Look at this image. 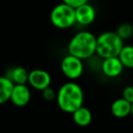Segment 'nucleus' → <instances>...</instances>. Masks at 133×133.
Masks as SVG:
<instances>
[{
	"label": "nucleus",
	"mask_w": 133,
	"mask_h": 133,
	"mask_svg": "<svg viewBox=\"0 0 133 133\" xmlns=\"http://www.w3.org/2000/svg\"><path fill=\"white\" fill-rule=\"evenodd\" d=\"M56 98L61 110L72 114L83 106L84 93L78 83L66 82L59 88Z\"/></svg>",
	"instance_id": "obj_1"
},
{
	"label": "nucleus",
	"mask_w": 133,
	"mask_h": 133,
	"mask_svg": "<svg viewBox=\"0 0 133 133\" xmlns=\"http://www.w3.org/2000/svg\"><path fill=\"white\" fill-rule=\"evenodd\" d=\"M97 37L89 31H80L73 36L68 46L69 55L87 59L96 53Z\"/></svg>",
	"instance_id": "obj_2"
},
{
	"label": "nucleus",
	"mask_w": 133,
	"mask_h": 133,
	"mask_svg": "<svg viewBox=\"0 0 133 133\" xmlns=\"http://www.w3.org/2000/svg\"><path fill=\"white\" fill-rule=\"evenodd\" d=\"M123 46V39L117 32L106 31L97 37L96 53L103 59L118 57Z\"/></svg>",
	"instance_id": "obj_3"
},
{
	"label": "nucleus",
	"mask_w": 133,
	"mask_h": 133,
	"mask_svg": "<svg viewBox=\"0 0 133 133\" xmlns=\"http://www.w3.org/2000/svg\"><path fill=\"white\" fill-rule=\"evenodd\" d=\"M50 21L57 28H69L77 22L75 8L65 3L57 5L50 12Z\"/></svg>",
	"instance_id": "obj_4"
},
{
	"label": "nucleus",
	"mask_w": 133,
	"mask_h": 133,
	"mask_svg": "<svg viewBox=\"0 0 133 133\" xmlns=\"http://www.w3.org/2000/svg\"><path fill=\"white\" fill-rule=\"evenodd\" d=\"M60 69L65 77L72 80L77 79L81 77L83 73L82 59L69 54L65 56L61 60Z\"/></svg>",
	"instance_id": "obj_5"
},
{
	"label": "nucleus",
	"mask_w": 133,
	"mask_h": 133,
	"mask_svg": "<svg viewBox=\"0 0 133 133\" xmlns=\"http://www.w3.org/2000/svg\"><path fill=\"white\" fill-rule=\"evenodd\" d=\"M28 83L32 88L42 91L46 88L50 87L51 77L48 71L36 69L31 70L28 74Z\"/></svg>",
	"instance_id": "obj_6"
},
{
	"label": "nucleus",
	"mask_w": 133,
	"mask_h": 133,
	"mask_svg": "<svg viewBox=\"0 0 133 133\" xmlns=\"http://www.w3.org/2000/svg\"><path fill=\"white\" fill-rule=\"evenodd\" d=\"M31 94L26 85H15L12 90L10 100L15 106L22 108L26 106L30 101Z\"/></svg>",
	"instance_id": "obj_7"
},
{
	"label": "nucleus",
	"mask_w": 133,
	"mask_h": 133,
	"mask_svg": "<svg viewBox=\"0 0 133 133\" xmlns=\"http://www.w3.org/2000/svg\"><path fill=\"white\" fill-rule=\"evenodd\" d=\"M75 11H76V21L81 26H89L92 24L96 18L95 8L89 3L75 8Z\"/></svg>",
	"instance_id": "obj_8"
},
{
	"label": "nucleus",
	"mask_w": 133,
	"mask_h": 133,
	"mask_svg": "<svg viewBox=\"0 0 133 133\" xmlns=\"http://www.w3.org/2000/svg\"><path fill=\"white\" fill-rule=\"evenodd\" d=\"M124 66L118 57L105 58L101 64V70L109 78H117L121 74Z\"/></svg>",
	"instance_id": "obj_9"
},
{
	"label": "nucleus",
	"mask_w": 133,
	"mask_h": 133,
	"mask_svg": "<svg viewBox=\"0 0 133 133\" xmlns=\"http://www.w3.org/2000/svg\"><path fill=\"white\" fill-rule=\"evenodd\" d=\"M110 109L112 115L116 118H126L131 113V103L123 98H118L113 101Z\"/></svg>",
	"instance_id": "obj_10"
},
{
	"label": "nucleus",
	"mask_w": 133,
	"mask_h": 133,
	"mask_svg": "<svg viewBox=\"0 0 133 133\" xmlns=\"http://www.w3.org/2000/svg\"><path fill=\"white\" fill-rule=\"evenodd\" d=\"M28 74L29 72L23 66H15L8 71L6 77L15 85H26L28 82Z\"/></svg>",
	"instance_id": "obj_11"
},
{
	"label": "nucleus",
	"mask_w": 133,
	"mask_h": 133,
	"mask_svg": "<svg viewBox=\"0 0 133 133\" xmlns=\"http://www.w3.org/2000/svg\"><path fill=\"white\" fill-rule=\"evenodd\" d=\"M74 122L79 127H87L92 121V113L88 108L80 107L72 113Z\"/></svg>",
	"instance_id": "obj_12"
},
{
	"label": "nucleus",
	"mask_w": 133,
	"mask_h": 133,
	"mask_svg": "<svg viewBox=\"0 0 133 133\" xmlns=\"http://www.w3.org/2000/svg\"><path fill=\"white\" fill-rule=\"evenodd\" d=\"M15 84L6 76H0V105L10 100Z\"/></svg>",
	"instance_id": "obj_13"
},
{
	"label": "nucleus",
	"mask_w": 133,
	"mask_h": 133,
	"mask_svg": "<svg viewBox=\"0 0 133 133\" xmlns=\"http://www.w3.org/2000/svg\"><path fill=\"white\" fill-rule=\"evenodd\" d=\"M118 58L124 68L133 69V46H124L118 55Z\"/></svg>",
	"instance_id": "obj_14"
},
{
	"label": "nucleus",
	"mask_w": 133,
	"mask_h": 133,
	"mask_svg": "<svg viewBox=\"0 0 133 133\" xmlns=\"http://www.w3.org/2000/svg\"><path fill=\"white\" fill-rule=\"evenodd\" d=\"M117 34L122 39L129 38L133 35V26L129 23H123L117 29Z\"/></svg>",
	"instance_id": "obj_15"
},
{
	"label": "nucleus",
	"mask_w": 133,
	"mask_h": 133,
	"mask_svg": "<svg viewBox=\"0 0 133 133\" xmlns=\"http://www.w3.org/2000/svg\"><path fill=\"white\" fill-rule=\"evenodd\" d=\"M41 92H42V96H43V98H44V99L48 100V101H51L54 98H57L56 91L54 90L51 87L46 88V89H45L44 90H42Z\"/></svg>",
	"instance_id": "obj_16"
},
{
	"label": "nucleus",
	"mask_w": 133,
	"mask_h": 133,
	"mask_svg": "<svg viewBox=\"0 0 133 133\" xmlns=\"http://www.w3.org/2000/svg\"><path fill=\"white\" fill-rule=\"evenodd\" d=\"M122 98L130 102L131 104L133 103V86H128L123 89Z\"/></svg>",
	"instance_id": "obj_17"
},
{
	"label": "nucleus",
	"mask_w": 133,
	"mask_h": 133,
	"mask_svg": "<svg viewBox=\"0 0 133 133\" xmlns=\"http://www.w3.org/2000/svg\"><path fill=\"white\" fill-rule=\"evenodd\" d=\"M61 1H62V3H65V4L69 5L74 8H77L81 5L89 3V0H61Z\"/></svg>",
	"instance_id": "obj_18"
},
{
	"label": "nucleus",
	"mask_w": 133,
	"mask_h": 133,
	"mask_svg": "<svg viewBox=\"0 0 133 133\" xmlns=\"http://www.w3.org/2000/svg\"><path fill=\"white\" fill-rule=\"evenodd\" d=\"M130 115H132V117H133V103L131 104V113H130Z\"/></svg>",
	"instance_id": "obj_19"
}]
</instances>
